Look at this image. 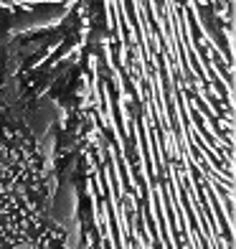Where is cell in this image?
Masks as SVG:
<instances>
[{
	"label": "cell",
	"mask_w": 236,
	"mask_h": 249,
	"mask_svg": "<svg viewBox=\"0 0 236 249\" xmlns=\"http://www.w3.org/2000/svg\"><path fill=\"white\" fill-rule=\"evenodd\" d=\"M56 138L74 249H234V0H84Z\"/></svg>",
	"instance_id": "cell-1"
},
{
	"label": "cell",
	"mask_w": 236,
	"mask_h": 249,
	"mask_svg": "<svg viewBox=\"0 0 236 249\" xmlns=\"http://www.w3.org/2000/svg\"><path fill=\"white\" fill-rule=\"evenodd\" d=\"M59 107L20 79L0 43V249H74L56 173Z\"/></svg>",
	"instance_id": "cell-2"
},
{
	"label": "cell",
	"mask_w": 236,
	"mask_h": 249,
	"mask_svg": "<svg viewBox=\"0 0 236 249\" xmlns=\"http://www.w3.org/2000/svg\"><path fill=\"white\" fill-rule=\"evenodd\" d=\"M84 0H0V43H26L59 31Z\"/></svg>",
	"instance_id": "cell-3"
}]
</instances>
